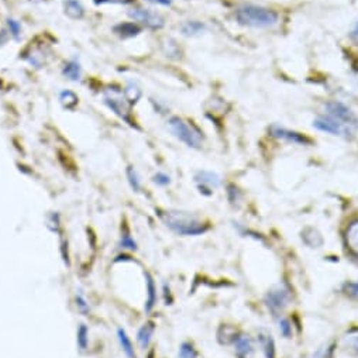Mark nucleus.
<instances>
[{"label": "nucleus", "instance_id": "nucleus-7", "mask_svg": "<svg viewBox=\"0 0 358 358\" xmlns=\"http://www.w3.org/2000/svg\"><path fill=\"white\" fill-rule=\"evenodd\" d=\"M129 16H130L134 22H137V23H140V24L148 27V29H152V30H159V29H162L164 24H165L164 17H162L161 15H158L157 12L150 10V9L134 8V9H131V10L129 12Z\"/></svg>", "mask_w": 358, "mask_h": 358}, {"label": "nucleus", "instance_id": "nucleus-19", "mask_svg": "<svg viewBox=\"0 0 358 358\" xmlns=\"http://www.w3.org/2000/svg\"><path fill=\"white\" fill-rule=\"evenodd\" d=\"M117 336H119V341H120V345H122L124 354H126L129 358H136L134 347H133V343H131L130 337L127 336V333H126L123 329H119V330H117Z\"/></svg>", "mask_w": 358, "mask_h": 358}, {"label": "nucleus", "instance_id": "nucleus-6", "mask_svg": "<svg viewBox=\"0 0 358 358\" xmlns=\"http://www.w3.org/2000/svg\"><path fill=\"white\" fill-rule=\"evenodd\" d=\"M289 299H291V295H289L288 289H285L282 287H277L275 289H271L270 292L266 294L265 303L274 316H278L288 306Z\"/></svg>", "mask_w": 358, "mask_h": 358}, {"label": "nucleus", "instance_id": "nucleus-11", "mask_svg": "<svg viewBox=\"0 0 358 358\" xmlns=\"http://www.w3.org/2000/svg\"><path fill=\"white\" fill-rule=\"evenodd\" d=\"M234 345H236V352L240 358H248L254 348H252V343H251V338L245 334H241L238 337H236L234 340Z\"/></svg>", "mask_w": 358, "mask_h": 358}, {"label": "nucleus", "instance_id": "nucleus-33", "mask_svg": "<svg viewBox=\"0 0 358 358\" xmlns=\"http://www.w3.org/2000/svg\"><path fill=\"white\" fill-rule=\"evenodd\" d=\"M96 5H105V3H112V5H126L131 3L133 0H94Z\"/></svg>", "mask_w": 358, "mask_h": 358}, {"label": "nucleus", "instance_id": "nucleus-10", "mask_svg": "<svg viewBox=\"0 0 358 358\" xmlns=\"http://www.w3.org/2000/svg\"><path fill=\"white\" fill-rule=\"evenodd\" d=\"M258 343L262 348L265 358H275V341L270 333L261 330L258 333Z\"/></svg>", "mask_w": 358, "mask_h": 358}, {"label": "nucleus", "instance_id": "nucleus-28", "mask_svg": "<svg viewBox=\"0 0 358 358\" xmlns=\"http://www.w3.org/2000/svg\"><path fill=\"white\" fill-rule=\"evenodd\" d=\"M344 291H345V294L350 298L358 301V282H348V284H345L344 285Z\"/></svg>", "mask_w": 358, "mask_h": 358}, {"label": "nucleus", "instance_id": "nucleus-20", "mask_svg": "<svg viewBox=\"0 0 358 358\" xmlns=\"http://www.w3.org/2000/svg\"><path fill=\"white\" fill-rule=\"evenodd\" d=\"M273 133H274L275 137H280V138H284V140H288V141H292V143H298V144H305L306 143L305 137L299 136L298 133L285 130V129H274Z\"/></svg>", "mask_w": 358, "mask_h": 358}, {"label": "nucleus", "instance_id": "nucleus-34", "mask_svg": "<svg viewBox=\"0 0 358 358\" xmlns=\"http://www.w3.org/2000/svg\"><path fill=\"white\" fill-rule=\"evenodd\" d=\"M122 245H123L124 248H129V250H136V248H137L136 241H134L130 236H123V238H122Z\"/></svg>", "mask_w": 358, "mask_h": 358}, {"label": "nucleus", "instance_id": "nucleus-24", "mask_svg": "<svg viewBox=\"0 0 358 358\" xmlns=\"http://www.w3.org/2000/svg\"><path fill=\"white\" fill-rule=\"evenodd\" d=\"M127 178H129V184L130 187L138 192L141 189V184H140V178H138V173L137 171L133 168V166H129L127 168Z\"/></svg>", "mask_w": 358, "mask_h": 358}, {"label": "nucleus", "instance_id": "nucleus-30", "mask_svg": "<svg viewBox=\"0 0 358 358\" xmlns=\"http://www.w3.org/2000/svg\"><path fill=\"white\" fill-rule=\"evenodd\" d=\"M154 182H155V184H158V185L165 187V185H168V184L171 182V179H169V176H168L166 173L158 172V173L154 176Z\"/></svg>", "mask_w": 358, "mask_h": 358}, {"label": "nucleus", "instance_id": "nucleus-4", "mask_svg": "<svg viewBox=\"0 0 358 358\" xmlns=\"http://www.w3.org/2000/svg\"><path fill=\"white\" fill-rule=\"evenodd\" d=\"M103 102L106 103V106L116 115L119 116L122 120H124L126 123L133 126V117H131V112H130V103L124 96V92L122 89L116 87V86H110L108 89H105L103 92Z\"/></svg>", "mask_w": 358, "mask_h": 358}, {"label": "nucleus", "instance_id": "nucleus-25", "mask_svg": "<svg viewBox=\"0 0 358 358\" xmlns=\"http://www.w3.org/2000/svg\"><path fill=\"white\" fill-rule=\"evenodd\" d=\"M87 336H89L87 327L85 324H80L79 329H78V345L82 351L87 348V344H89V337Z\"/></svg>", "mask_w": 358, "mask_h": 358}, {"label": "nucleus", "instance_id": "nucleus-1", "mask_svg": "<svg viewBox=\"0 0 358 358\" xmlns=\"http://www.w3.org/2000/svg\"><path fill=\"white\" fill-rule=\"evenodd\" d=\"M164 223L181 236H199L208 230V227L194 215L187 212L169 210L161 215Z\"/></svg>", "mask_w": 358, "mask_h": 358}, {"label": "nucleus", "instance_id": "nucleus-18", "mask_svg": "<svg viewBox=\"0 0 358 358\" xmlns=\"http://www.w3.org/2000/svg\"><path fill=\"white\" fill-rule=\"evenodd\" d=\"M147 278V292H148V298H147V303H145V310L151 312L152 308L157 303V287L154 284V280L151 278L150 274H145Z\"/></svg>", "mask_w": 358, "mask_h": 358}, {"label": "nucleus", "instance_id": "nucleus-23", "mask_svg": "<svg viewBox=\"0 0 358 358\" xmlns=\"http://www.w3.org/2000/svg\"><path fill=\"white\" fill-rule=\"evenodd\" d=\"M178 358H198V352L191 343H182L179 347Z\"/></svg>", "mask_w": 358, "mask_h": 358}, {"label": "nucleus", "instance_id": "nucleus-5", "mask_svg": "<svg viewBox=\"0 0 358 358\" xmlns=\"http://www.w3.org/2000/svg\"><path fill=\"white\" fill-rule=\"evenodd\" d=\"M326 110H327V116L333 117L334 120H337L338 123H341L343 126H345L347 129H350L351 131L357 133L358 129V119L357 116L352 113V110L350 108H347L344 103L340 102H329L326 105Z\"/></svg>", "mask_w": 358, "mask_h": 358}, {"label": "nucleus", "instance_id": "nucleus-12", "mask_svg": "<svg viewBox=\"0 0 358 358\" xmlns=\"http://www.w3.org/2000/svg\"><path fill=\"white\" fill-rule=\"evenodd\" d=\"M345 243L348 250L358 257V220L352 222L345 231Z\"/></svg>", "mask_w": 358, "mask_h": 358}, {"label": "nucleus", "instance_id": "nucleus-13", "mask_svg": "<svg viewBox=\"0 0 358 358\" xmlns=\"http://www.w3.org/2000/svg\"><path fill=\"white\" fill-rule=\"evenodd\" d=\"M64 12L72 20H80L85 16V9L78 0H65L64 2Z\"/></svg>", "mask_w": 358, "mask_h": 358}, {"label": "nucleus", "instance_id": "nucleus-17", "mask_svg": "<svg viewBox=\"0 0 358 358\" xmlns=\"http://www.w3.org/2000/svg\"><path fill=\"white\" fill-rule=\"evenodd\" d=\"M302 240L305 241V244H308L312 248H319L323 244V238L322 236L315 230V229H306L302 233Z\"/></svg>", "mask_w": 358, "mask_h": 358}, {"label": "nucleus", "instance_id": "nucleus-31", "mask_svg": "<svg viewBox=\"0 0 358 358\" xmlns=\"http://www.w3.org/2000/svg\"><path fill=\"white\" fill-rule=\"evenodd\" d=\"M345 344L348 345L350 350L355 351L358 354V334H352V336H348L345 338Z\"/></svg>", "mask_w": 358, "mask_h": 358}, {"label": "nucleus", "instance_id": "nucleus-16", "mask_svg": "<svg viewBox=\"0 0 358 358\" xmlns=\"http://www.w3.org/2000/svg\"><path fill=\"white\" fill-rule=\"evenodd\" d=\"M62 73L64 76H66L69 80H79L80 79V75H82V68L79 65L78 61L72 59L69 62L65 64L64 69H62Z\"/></svg>", "mask_w": 358, "mask_h": 358}, {"label": "nucleus", "instance_id": "nucleus-36", "mask_svg": "<svg viewBox=\"0 0 358 358\" xmlns=\"http://www.w3.org/2000/svg\"><path fill=\"white\" fill-rule=\"evenodd\" d=\"M351 38L358 43V23H357V26L354 27V30L351 31Z\"/></svg>", "mask_w": 358, "mask_h": 358}, {"label": "nucleus", "instance_id": "nucleus-15", "mask_svg": "<svg viewBox=\"0 0 358 358\" xmlns=\"http://www.w3.org/2000/svg\"><path fill=\"white\" fill-rule=\"evenodd\" d=\"M154 324L152 323H147V324H144L140 330H138V333H137V341H138V344H140V347L143 348V350H145L148 345H150V343H151V338H152V334H154Z\"/></svg>", "mask_w": 358, "mask_h": 358}, {"label": "nucleus", "instance_id": "nucleus-26", "mask_svg": "<svg viewBox=\"0 0 358 358\" xmlns=\"http://www.w3.org/2000/svg\"><path fill=\"white\" fill-rule=\"evenodd\" d=\"M8 26H9V30H10V34L13 36V38L19 40L22 36V24L15 19H9Z\"/></svg>", "mask_w": 358, "mask_h": 358}, {"label": "nucleus", "instance_id": "nucleus-8", "mask_svg": "<svg viewBox=\"0 0 358 358\" xmlns=\"http://www.w3.org/2000/svg\"><path fill=\"white\" fill-rule=\"evenodd\" d=\"M313 126L320 130V131H324L327 134H331V136H340V137H345V138H351L354 137V131H351L350 129H347L345 126H343L341 123H338L337 120H334L333 117L330 116H323V117H319L313 122Z\"/></svg>", "mask_w": 358, "mask_h": 358}, {"label": "nucleus", "instance_id": "nucleus-9", "mask_svg": "<svg viewBox=\"0 0 358 358\" xmlns=\"http://www.w3.org/2000/svg\"><path fill=\"white\" fill-rule=\"evenodd\" d=\"M196 182L199 184L201 189H215L220 185V176L215 172H209V171H201L198 172V175L195 176Z\"/></svg>", "mask_w": 358, "mask_h": 358}, {"label": "nucleus", "instance_id": "nucleus-21", "mask_svg": "<svg viewBox=\"0 0 358 358\" xmlns=\"http://www.w3.org/2000/svg\"><path fill=\"white\" fill-rule=\"evenodd\" d=\"M59 101L62 103V106L68 110H73L76 106H78V98L73 92L71 91H64L61 95H59Z\"/></svg>", "mask_w": 358, "mask_h": 358}, {"label": "nucleus", "instance_id": "nucleus-14", "mask_svg": "<svg viewBox=\"0 0 358 358\" xmlns=\"http://www.w3.org/2000/svg\"><path fill=\"white\" fill-rule=\"evenodd\" d=\"M113 30H115V33H116L117 36H120L122 38L134 37V36H137V34L141 31V29L138 27V24L134 23V22H130V23H120V24H117Z\"/></svg>", "mask_w": 358, "mask_h": 358}, {"label": "nucleus", "instance_id": "nucleus-27", "mask_svg": "<svg viewBox=\"0 0 358 358\" xmlns=\"http://www.w3.org/2000/svg\"><path fill=\"white\" fill-rule=\"evenodd\" d=\"M280 331L285 338H289L292 336V324L288 319H281L280 320Z\"/></svg>", "mask_w": 358, "mask_h": 358}, {"label": "nucleus", "instance_id": "nucleus-32", "mask_svg": "<svg viewBox=\"0 0 358 358\" xmlns=\"http://www.w3.org/2000/svg\"><path fill=\"white\" fill-rule=\"evenodd\" d=\"M76 306L82 313H87V310H89V305L82 295H76Z\"/></svg>", "mask_w": 358, "mask_h": 358}, {"label": "nucleus", "instance_id": "nucleus-22", "mask_svg": "<svg viewBox=\"0 0 358 358\" xmlns=\"http://www.w3.org/2000/svg\"><path fill=\"white\" fill-rule=\"evenodd\" d=\"M124 96H126V99L129 101L130 105H134V103L138 102V99H140V96H141V91H140V89H138L134 83H130V85L124 89Z\"/></svg>", "mask_w": 358, "mask_h": 358}, {"label": "nucleus", "instance_id": "nucleus-29", "mask_svg": "<svg viewBox=\"0 0 358 358\" xmlns=\"http://www.w3.org/2000/svg\"><path fill=\"white\" fill-rule=\"evenodd\" d=\"M202 29H203V26H202L201 23L191 22V23H188V24L184 27V33H185V34H195V33H199Z\"/></svg>", "mask_w": 358, "mask_h": 358}, {"label": "nucleus", "instance_id": "nucleus-35", "mask_svg": "<svg viewBox=\"0 0 358 358\" xmlns=\"http://www.w3.org/2000/svg\"><path fill=\"white\" fill-rule=\"evenodd\" d=\"M144 2H148L151 5H158V6H171L173 0H144Z\"/></svg>", "mask_w": 358, "mask_h": 358}, {"label": "nucleus", "instance_id": "nucleus-3", "mask_svg": "<svg viewBox=\"0 0 358 358\" xmlns=\"http://www.w3.org/2000/svg\"><path fill=\"white\" fill-rule=\"evenodd\" d=\"M168 126L172 134L182 143H185L188 147L199 148L202 145L203 143L202 133L194 124L185 122L181 117H171L168 122Z\"/></svg>", "mask_w": 358, "mask_h": 358}, {"label": "nucleus", "instance_id": "nucleus-2", "mask_svg": "<svg viewBox=\"0 0 358 358\" xmlns=\"http://www.w3.org/2000/svg\"><path fill=\"white\" fill-rule=\"evenodd\" d=\"M236 19L243 26L264 29V27H271V26L277 24L280 16L277 12H274L271 9L248 5V6H241L237 9Z\"/></svg>", "mask_w": 358, "mask_h": 358}]
</instances>
